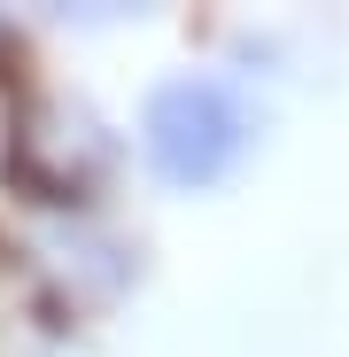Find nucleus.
Masks as SVG:
<instances>
[{
    "instance_id": "nucleus-1",
    "label": "nucleus",
    "mask_w": 349,
    "mask_h": 357,
    "mask_svg": "<svg viewBox=\"0 0 349 357\" xmlns=\"http://www.w3.org/2000/svg\"><path fill=\"white\" fill-rule=\"evenodd\" d=\"M140 140H148V163L171 187H217L249 148V116H241L225 78H171V86L148 93Z\"/></svg>"
}]
</instances>
